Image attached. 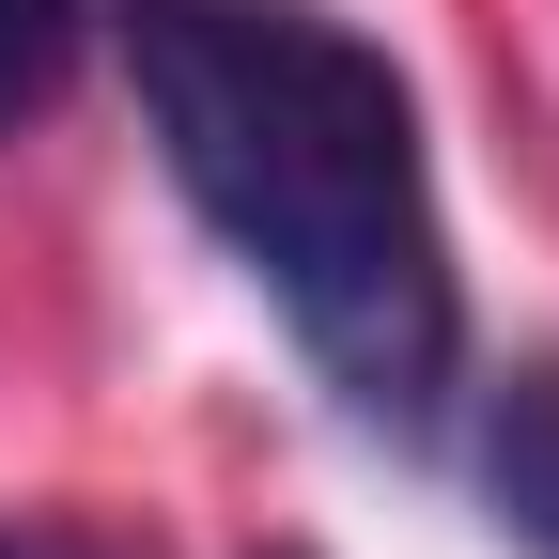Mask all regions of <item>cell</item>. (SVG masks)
Returning <instances> with one entry per match:
<instances>
[{
    "instance_id": "2",
    "label": "cell",
    "mask_w": 559,
    "mask_h": 559,
    "mask_svg": "<svg viewBox=\"0 0 559 559\" xmlns=\"http://www.w3.org/2000/svg\"><path fill=\"white\" fill-rule=\"evenodd\" d=\"M466 481H481V528L513 559H559V358H513L466 404Z\"/></svg>"
},
{
    "instance_id": "3",
    "label": "cell",
    "mask_w": 559,
    "mask_h": 559,
    "mask_svg": "<svg viewBox=\"0 0 559 559\" xmlns=\"http://www.w3.org/2000/svg\"><path fill=\"white\" fill-rule=\"evenodd\" d=\"M94 62V0H0V140L47 124Z\"/></svg>"
},
{
    "instance_id": "1",
    "label": "cell",
    "mask_w": 559,
    "mask_h": 559,
    "mask_svg": "<svg viewBox=\"0 0 559 559\" xmlns=\"http://www.w3.org/2000/svg\"><path fill=\"white\" fill-rule=\"evenodd\" d=\"M187 218L280 311L311 389L389 451H436L466 404V264L436 218V140L373 32L326 0H94Z\"/></svg>"
},
{
    "instance_id": "4",
    "label": "cell",
    "mask_w": 559,
    "mask_h": 559,
    "mask_svg": "<svg viewBox=\"0 0 559 559\" xmlns=\"http://www.w3.org/2000/svg\"><path fill=\"white\" fill-rule=\"evenodd\" d=\"M0 559H109L94 528H0Z\"/></svg>"
}]
</instances>
